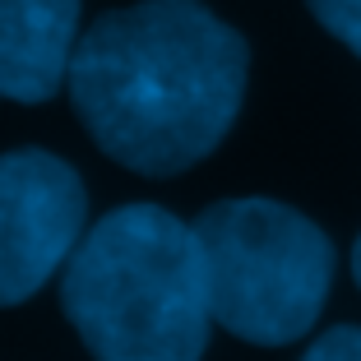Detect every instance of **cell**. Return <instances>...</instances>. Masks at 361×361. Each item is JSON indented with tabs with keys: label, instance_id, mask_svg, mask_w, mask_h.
<instances>
[{
	"label": "cell",
	"instance_id": "1",
	"mask_svg": "<svg viewBox=\"0 0 361 361\" xmlns=\"http://www.w3.org/2000/svg\"><path fill=\"white\" fill-rule=\"evenodd\" d=\"M245 75V37L204 0H135L79 32L65 93L106 158L162 180L227 139Z\"/></svg>",
	"mask_w": 361,
	"mask_h": 361
},
{
	"label": "cell",
	"instance_id": "2",
	"mask_svg": "<svg viewBox=\"0 0 361 361\" xmlns=\"http://www.w3.org/2000/svg\"><path fill=\"white\" fill-rule=\"evenodd\" d=\"M61 310L93 361H200L213 310L195 227L162 204L111 209L65 264Z\"/></svg>",
	"mask_w": 361,
	"mask_h": 361
},
{
	"label": "cell",
	"instance_id": "3",
	"mask_svg": "<svg viewBox=\"0 0 361 361\" xmlns=\"http://www.w3.org/2000/svg\"><path fill=\"white\" fill-rule=\"evenodd\" d=\"M213 324L255 348L315 329L334 287V241L301 209L264 195L218 200L195 218Z\"/></svg>",
	"mask_w": 361,
	"mask_h": 361
},
{
	"label": "cell",
	"instance_id": "4",
	"mask_svg": "<svg viewBox=\"0 0 361 361\" xmlns=\"http://www.w3.org/2000/svg\"><path fill=\"white\" fill-rule=\"evenodd\" d=\"M84 176L47 149L0 153V310L37 297L84 241Z\"/></svg>",
	"mask_w": 361,
	"mask_h": 361
},
{
	"label": "cell",
	"instance_id": "5",
	"mask_svg": "<svg viewBox=\"0 0 361 361\" xmlns=\"http://www.w3.org/2000/svg\"><path fill=\"white\" fill-rule=\"evenodd\" d=\"M84 0H0V97L37 106L56 97L79 47Z\"/></svg>",
	"mask_w": 361,
	"mask_h": 361
},
{
	"label": "cell",
	"instance_id": "6",
	"mask_svg": "<svg viewBox=\"0 0 361 361\" xmlns=\"http://www.w3.org/2000/svg\"><path fill=\"white\" fill-rule=\"evenodd\" d=\"M306 5L329 37H338L352 56H361V0H306Z\"/></svg>",
	"mask_w": 361,
	"mask_h": 361
},
{
	"label": "cell",
	"instance_id": "7",
	"mask_svg": "<svg viewBox=\"0 0 361 361\" xmlns=\"http://www.w3.org/2000/svg\"><path fill=\"white\" fill-rule=\"evenodd\" d=\"M301 361H361V329L357 324H334L301 352Z\"/></svg>",
	"mask_w": 361,
	"mask_h": 361
},
{
	"label": "cell",
	"instance_id": "8",
	"mask_svg": "<svg viewBox=\"0 0 361 361\" xmlns=\"http://www.w3.org/2000/svg\"><path fill=\"white\" fill-rule=\"evenodd\" d=\"M352 278H357V287H361V236H357V245H352Z\"/></svg>",
	"mask_w": 361,
	"mask_h": 361
}]
</instances>
